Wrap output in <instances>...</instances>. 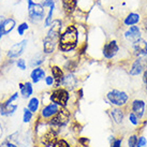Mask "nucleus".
Masks as SVG:
<instances>
[{"label":"nucleus","mask_w":147,"mask_h":147,"mask_svg":"<svg viewBox=\"0 0 147 147\" xmlns=\"http://www.w3.org/2000/svg\"><path fill=\"white\" fill-rule=\"evenodd\" d=\"M80 40V31L75 25L65 26L60 33L58 41V49L61 53H70L78 49Z\"/></svg>","instance_id":"f257e3e1"},{"label":"nucleus","mask_w":147,"mask_h":147,"mask_svg":"<svg viewBox=\"0 0 147 147\" xmlns=\"http://www.w3.org/2000/svg\"><path fill=\"white\" fill-rule=\"evenodd\" d=\"M62 31V22L60 20H54L49 31L43 39V53L45 55L53 54L58 47L59 37Z\"/></svg>","instance_id":"f03ea898"},{"label":"nucleus","mask_w":147,"mask_h":147,"mask_svg":"<svg viewBox=\"0 0 147 147\" xmlns=\"http://www.w3.org/2000/svg\"><path fill=\"white\" fill-rule=\"evenodd\" d=\"M106 102L111 104L112 106H117V107H127L129 105V100H130V94L125 90L120 89H111L105 94Z\"/></svg>","instance_id":"7ed1b4c3"},{"label":"nucleus","mask_w":147,"mask_h":147,"mask_svg":"<svg viewBox=\"0 0 147 147\" xmlns=\"http://www.w3.org/2000/svg\"><path fill=\"white\" fill-rule=\"evenodd\" d=\"M70 100V92L65 87H55L49 94V101L58 104L60 107H67Z\"/></svg>","instance_id":"20e7f679"},{"label":"nucleus","mask_w":147,"mask_h":147,"mask_svg":"<svg viewBox=\"0 0 147 147\" xmlns=\"http://www.w3.org/2000/svg\"><path fill=\"white\" fill-rule=\"evenodd\" d=\"M120 53V44L118 40L111 39L106 41L102 46V55L105 60H113Z\"/></svg>","instance_id":"39448f33"},{"label":"nucleus","mask_w":147,"mask_h":147,"mask_svg":"<svg viewBox=\"0 0 147 147\" xmlns=\"http://www.w3.org/2000/svg\"><path fill=\"white\" fill-rule=\"evenodd\" d=\"M71 118V112L68 107H61L57 114L55 115L54 117L47 120L49 126L55 127V128H61V127L67 126L70 121Z\"/></svg>","instance_id":"423d86ee"},{"label":"nucleus","mask_w":147,"mask_h":147,"mask_svg":"<svg viewBox=\"0 0 147 147\" xmlns=\"http://www.w3.org/2000/svg\"><path fill=\"white\" fill-rule=\"evenodd\" d=\"M44 7L40 3H34L31 5V7H28L27 10H28V17L29 21L31 22L32 24H38L40 22L44 21L45 16H46V13H45Z\"/></svg>","instance_id":"0eeeda50"},{"label":"nucleus","mask_w":147,"mask_h":147,"mask_svg":"<svg viewBox=\"0 0 147 147\" xmlns=\"http://www.w3.org/2000/svg\"><path fill=\"white\" fill-rule=\"evenodd\" d=\"M58 136V128L49 126L47 123V127L45 128V131L43 132V134H41V136L39 138L41 145H43L44 147H49L52 146Z\"/></svg>","instance_id":"6e6552de"},{"label":"nucleus","mask_w":147,"mask_h":147,"mask_svg":"<svg viewBox=\"0 0 147 147\" xmlns=\"http://www.w3.org/2000/svg\"><path fill=\"white\" fill-rule=\"evenodd\" d=\"M141 38H143V31H142V27L139 25L127 27L123 31V39L130 45Z\"/></svg>","instance_id":"1a4fd4ad"},{"label":"nucleus","mask_w":147,"mask_h":147,"mask_svg":"<svg viewBox=\"0 0 147 147\" xmlns=\"http://www.w3.org/2000/svg\"><path fill=\"white\" fill-rule=\"evenodd\" d=\"M147 68V57H135L130 63L128 74L130 76H139Z\"/></svg>","instance_id":"9d476101"},{"label":"nucleus","mask_w":147,"mask_h":147,"mask_svg":"<svg viewBox=\"0 0 147 147\" xmlns=\"http://www.w3.org/2000/svg\"><path fill=\"white\" fill-rule=\"evenodd\" d=\"M133 57H147V41L141 38L130 45Z\"/></svg>","instance_id":"9b49d317"},{"label":"nucleus","mask_w":147,"mask_h":147,"mask_svg":"<svg viewBox=\"0 0 147 147\" xmlns=\"http://www.w3.org/2000/svg\"><path fill=\"white\" fill-rule=\"evenodd\" d=\"M129 109L142 120L146 114V102L143 99H133L129 105Z\"/></svg>","instance_id":"f8f14e48"},{"label":"nucleus","mask_w":147,"mask_h":147,"mask_svg":"<svg viewBox=\"0 0 147 147\" xmlns=\"http://www.w3.org/2000/svg\"><path fill=\"white\" fill-rule=\"evenodd\" d=\"M129 107V105L127 107H117V106H112V109L109 111V115H110L112 121L115 125H121L125 120L127 112L126 110Z\"/></svg>","instance_id":"ddd939ff"},{"label":"nucleus","mask_w":147,"mask_h":147,"mask_svg":"<svg viewBox=\"0 0 147 147\" xmlns=\"http://www.w3.org/2000/svg\"><path fill=\"white\" fill-rule=\"evenodd\" d=\"M61 107L56 104V103L54 102H51V103H47V104H45L43 107H42L41 112H40V118H42L43 120H49V119L54 117L55 115L57 114L59 110H60Z\"/></svg>","instance_id":"4468645a"},{"label":"nucleus","mask_w":147,"mask_h":147,"mask_svg":"<svg viewBox=\"0 0 147 147\" xmlns=\"http://www.w3.org/2000/svg\"><path fill=\"white\" fill-rule=\"evenodd\" d=\"M27 44H28V40L27 39H23L22 41L15 43V44L10 47V49L7 53V56L9 58H11V59L12 58H18L20 56L23 55L25 49L27 47Z\"/></svg>","instance_id":"2eb2a0df"},{"label":"nucleus","mask_w":147,"mask_h":147,"mask_svg":"<svg viewBox=\"0 0 147 147\" xmlns=\"http://www.w3.org/2000/svg\"><path fill=\"white\" fill-rule=\"evenodd\" d=\"M142 16L141 14L138 12H130L128 13L126 16L123 18V26L125 28L127 27H131V26H135V25H140L142 23Z\"/></svg>","instance_id":"dca6fc26"},{"label":"nucleus","mask_w":147,"mask_h":147,"mask_svg":"<svg viewBox=\"0 0 147 147\" xmlns=\"http://www.w3.org/2000/svg\"><path fill=\"white\" fill-rule=\"evenodd\" d=\"M51 74L55 80V87H60L62 85L63 78H65V72L58 65H52L51 67Z\"/></svg>","instance_id":"f3484780"},{"label":"nucleus","mask_w":147,"mask_h":147,"mask_svg":"<svg viewBox=\"0 0 147 147\" xmlns=\"http://www.w3.org/2000/svg\"><path fill=\"white\" fill-rule=\"evenodd\" d=\"M15 26H16V22L15 20H13V18H5L3 21L0 23V31L2 32L3 36L5 34H9L10 32H12L13 29L15 28Z\"/></svg>","instance_id":"a211bd4d"},{"label":"nucleus","mask_w":147,"mask_h":147,"mask_svg":"<svg viewBox=\"0 0 147 147\" xmlns=\"http://www.w3.org/2000/svg\"><path fill=\"white\" fill-rule=\"evenodd\" d=\"M46 76V72L42 67H37V68H33L32 71L30 72V78H31V82L32 84H38L40 83L42 80H44Z\"/></svg>","instance_id":"6ab92c4d"},{"label":"nucleus","mask_w":147,"mask_h":147,"mask_svg":"<svg viewBox=\"0 0 147 147\" xmlns=\"http://www.w3.org/2000/svg\"><path fill=\"white\" fill-rule=\"evenodd\" d=\"M78 0H61L62 10L67 15H71L78 8Z\"/></svg>","instance_id":"aec40b11"},{"label":"nucleus","mask_w":147,"mask_h":147,"mask_svg":"<svg viewBox=\"0 0 147 147\" xmlns=\"http://www.w3.org/2000/svg\"><path fill=\"white\" fill-rule=\"evenodd\" d=\"M78 78H75L71 72H69L67 75H65V78H63V82H62L61 86H63L65 89L72 90L78 86Z\"/></svg>","instance_id":"412c9836"},{"label":"nucleus","mask_w":147,"mask_h":147,"mask_svg":"<svg viewBox=\"0 0 147 147\" xmlns=\"http://www.w3.org/2000/svg\"><path fill=\"white\" fill-rule=\"evenodd\" d=\"M20 89H21V94L24 99L30 98L33 94V86L32 82H25L20 83Z\"/></svg>","instance_id":"4be33fe9"},{"label":"nucleus","mask_w":147,"mask_h":147,"mask_svg":"<svg viewBox=\"0 0 147 147\" xmlns=\"http://www.w3.org/2000/svg\"><path fill=\"white\" fill-rule=\"evenodd\" d=\"M18 105L17 104H9V103H1L0 105V114L3 115V116H11L16 112Z\"/></svg>","instance_id":"5701e85b"},{"label":"nucleus","mask_w":147,"mask_h":147,"mask_svg":"<svg viewBox=\"0 0 147 147\" xmlns=\"http://www.w3.org/2000/svg\"><path fill=\"white\" fill-rule=\"evenodd\" d=\"M45 61V54L42 53H37L34 54L31 59H30V67L31 68H37V67H41Z\"/></svg>","instance_id":"b1692460"},{"label":"nucleus","mask_w":147,"mask_h":147,"mask_svg":"<svg viewBox=\"0 0 147 147\" xmlns=\"http://www.w3.org/2000/svg\"><path fill=\"white\" fill-rule=\"evenodd\" d=\"M40 104H41L40 99L37 98V97H32V98H30V100L28 101L27 107L32 112L33 114H37L38 112H39V110H40Z\"/></svg>","instance_id":"393cba45"},{"label":"nucleus","mask_w":147,"mask_h":147,"mask_svg":"<svg viewBox=\"0 0 147 147\" xmlns=\"http://www.w3.org/2000/svg\"><path fill=\"white\" fill-rule=\"evenodd\" d=\"M56 9V3H54L53 5H51L49 8V12L46 13V16L44 18V27H51V25L53 24L54 22V12Z\"/></svg>","instance_id":"a878e982"},{"label":"nucleus","mask_w":147,"mask_h":147,"mask_svg":"<svg viewBox=\"0 0 147 147\" xmlns=\"http://www.w3.org/2000/svg\"><path fill=\"white\" fill-rule=\"evenodd\" d=\"M128 120H129V123H130L132 126H134V127H139L140 125H141V119H140L133 112H131V111L128 112Z\"/></svg>","instance_id":"bb28decb"},{"label":"nucleus","mask_w":147,"mask_h":147,"mask_svg":"<svg viewBox=\"0 0 147 147\" xmlns=\"http://www.w3.org/2000/svg\"><path fill=\"white\" fill-rule=\"evenodd\" d=\"M138 140H139V134L138 133H133V134L129 135L128 141H127V147H136Z\"/></svg>","instance_id":"cd10ccee"},{"label":"nucleus","mask_w":147,"mask_h":147,"mask_svg":"<svg viewBox=\"0 0 147 147\" xmlns=\"http://www.w3.org/2000/svg\"><path fill=\"white\" fill-rule=\"evenodd\" d=\"M110 147H123V138L110 136Z\"/></svg>","instance_id":"c85d7f7f"},{"label":"nucleus","mask_w":147,"mask_h":147,"mask_svg":"<svg viewBox=\"0 0 147 147\" xmlns=\"http://www.w3.org/2000/svg\"><path fill=\"white\" fill-rule=\"evenodd\" d=\"M32 117H33L32 112L29 110L28 107H25L24 113H23V121H24L25 123H30V121H31V119H32Z\"/></svg>","instance_id":"c756f323"},{"label":"nucleus","mask_w":147,"mask_h":147,"mask_svg":"<svg viewBox=\"0 0 147 147\" xmlns=\"http://www.w3.org/2000/svg\"><path fill=\"white\" fill-rule=\"evenodd\" d=\"M28 29H29V24H28V23L24 22V23L20 24L18 26H17V33H18V36H24L25 32H26Z\"/></svg>","instance_id":"7c9ffc66"},{"label":"nucleus","mask_w":147,"mask_h":147,"mask_svg":"<svg viewBox=\"0 0 147 147\" xmlns=\"http://www.w3.org/2000/svg\"><path fill=\"white\" fill-rule=\"evenodd\" d=\"M65 69L67 70L68 72H71V73H72L74 70L76 69V62L74 61V60H68L65 65Z\"/></svg>","instance_id":"2f4dec72"},{"label":"nucleus","mask_w":147,"mask_h":147,"mask_svg":"<svg viewBox=\"0 0 147 147\" xmlns=\"http://www.w3.org/2000/svg\"><path fill=\"white\" fill-rule=\"evenodd\" d=\"M52 147H71L70 144L65 139H57L56 142L52 145Z\"/></svg>","instance_id":"473e14b6"},{"label":"nucleus","mask_w":147,"mask_h":147,"mask_svg":"<svg viewBox=\"0 0 147 147\" xmlns=\"http://www.w3.org/2000/svg\"><path fill=\"white\" fill-rule=\"evenodd\" d=\"M146 146H147V139L144 135H139L136 147H146Z\"/></svg>","instance_id":"72a5a7b5"},{"label":"nucleus","mask_w":147,"mask_h":147,"mask_svg":"<svg viewBox=\"0 0 147 147\" xmlns=\"http://www.w3.org/2000/svg\"><path fill=\"white\" fill-rule=\"evenodd\" d=\"M44 82H45V85L49 86V87H55V80H54V78L52 75L45 76Z\"/></svg>","instance_id":"f704fd0d"},{"label":"nucleus","mask_w":147,"mask_h":147,"mask_svg":"<svg viewBox=\"0 0 147 147\" xmlns=\"http://www.w3.org/2000/svg\"><path fill=\"white\" fill-rule=\"evenodd\" d=\"M16 65L18 69H21L22 71H24V70H26V68H27V65H26V61H25V59H23V58H18L16 60Z\"/></svg>","instance_id":"c9c22d12"},{"label":"nucleus","mask_w":147,"mask_h":147,"mask_svg":"<svg viewBox=\"0 0 147 147\" xmlns=\"http://www.w3.org/2000/svg\"><path fill=\"white\" fill-rule=\"evenodd\" d=\"M78 143L81 144L83 147H88L89 146V143H90V140L88 139V138L82 136V138H80V139H78Z\"/></svg>","instance_id":"e433bc0d"},{"label":"nucleus","mask_w":147,"mask_h":147,"mask_svg":"<svg viewBox=\"0 0 147 147\" xmlns=\"http://www.w3.org/2000/svg\"><path fill=\"white\" fill-rule=\"evenodd\" d=\"M54 3H55V0H42L41 1V4L44 8H49Z\"/></svg>","instance_id":"4c0bfd02"},{"label":"nucleus","mask_w":147,"mask_h":147,"mask_svg":"<svg viewBox=\"0 0 147 147\" xmlns=\"http://www.w3.org/2000/svg\"><path fill=\"white\" fill-rule=\"evenodd\" d=\"M142 81H143L144 87H145V91L147 92V68L145 69L143 74H142Z\"/></svg>","instance_id":"58836bf2"},{"label":"nucleus","mask_w":147,"mask_h":147,"mask_svg":"<svg viewBox=\"0 0 147 147\" xmlns=\"http://www.w3.org/2000/svg\"><path fill=\"white\" fill-rule=\"evenodd\" d=\"M142 29H143L144 31L147 33V17H145L144 20H142Z\"/></svg>","instance_id":"ea45409f"},{"label":"nucleus","mask_w":147,"mask_h":147,"mask_svg":"<svg viewBox=\"0 0 147 147\" xmlns=\"http://www.w3.org/2000/svg\"><path fill=\"white\" fill-rule=\"evenodd\" d=\"M33 3H34L33 0H27V8H28V7H31Z\"/></svg>","instance_id":"a19ab883"},{"label":"nucleus","mask_w":147,"mask_h":147,"mask_svg":"<svg viewBox=\"0 0 147 147\" xmlns=\"http://www.w3.org/2000/svg\"><path fill=\"white\" fill-rule=\"evenodd\" d=\"M7 147H17L15 144H12V143H8L7 144Z\"/></svg>","instance_id":"79ce46f5"},{"label":"nucleus","mask_w":147,"mask_h":147,"mask_svg":"<svg viewBox=\"0 0 147 147\" xmlns=\"http://www.w3.org/2000/svg\"><path fill=\"white\" fill-rule=\"evenodd\" d=\"M3 37V34H2V32H1V31H0V41H1V38Z\"/></svg>","instance_id":"37998d69"},{"label":"nucleus","mask_w":147,"mask_h":147,"mask_svg":"<svg viewBox=\"0 0 147 147\" xmlns=\"http://www.w3.org/2000/svg\"><path fill=\"white\" fill-rule=\"evenodd\" d=\"M0 1H1V0H0Z\"/></svg>","instance_id":"c03bdc74"}]
</instances>
